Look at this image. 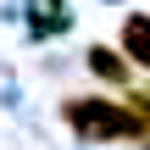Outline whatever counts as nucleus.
Returning a JSON list of instances; mask_svg holds the SVG:
<instances>
[{
  "mask_svg": "<svg viewBox=\"0 0 150 150\" xmlns=\"http://www.w3.org/2000/svg\"><path fill=\"white\" fill-rule=\"evenodd\" d=\"M61 117H67V128L83 134V139H139V134H150V117L134 100L117 106V100H100V95H78V100L61 106Z\"/></svg>",
  "mask_w": 150,
  "mask_h": 150,
  "instance_id": "1",
  "label": "nucleus"
},
{
  "mask_svg": "<svg viewBox=\"0 0 150 150\" xmlns=\"http://www.w3.org/2000/svg\"><path fill=\"white\" fill-rule=\"evenodd\" d=\"M122 56H134V61L150 67V17L145 11H134V17L122 22Z\"/></svg>",
  "mask_w": 150,
  "mask_h": 150,
  "instance_id": "2",
  "label": "nucleus"
},
{
  "mask_svg": "<svg viewBox=\"0 0 150 150\" xmlns=\"http://www.w3.org/2000/svg\"><path fill=\"white\" fill-rule=\"evenodd\" d=\"M89 72H95V78H106V83H128V61H122L117 50H106V45H95V50H89Z\"/></svg>",
  "mask_w": 150,
  "mask_h": 150,
  "instance_id": "3",
  "label": "nucleus"
}]
</instances>
